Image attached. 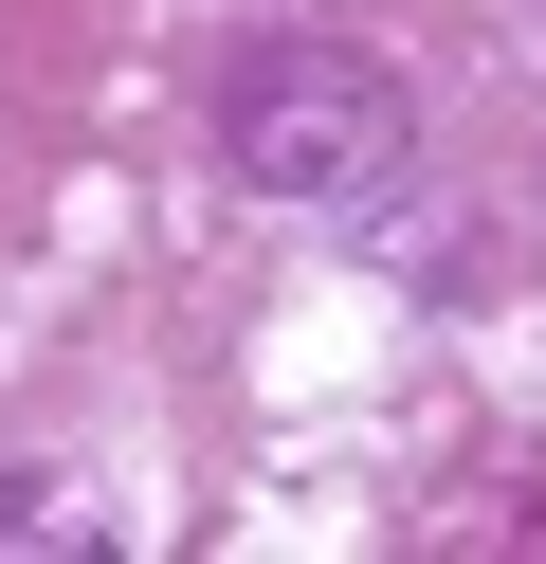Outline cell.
Wrapping results in <instances>:
<instances>
[{
	"instance_id": "obj_1",
	"label": "cell",
	"mask_w": 546,
	"mask_h": 564,
	"mask_svg": "<svg viewBox=\"0 0 546 564\" xmlns=\"http://www.w3.org/2000/svg\"><path fill=\"white\" fill-rule=\"evenodd\" d=\"M218 147H237L255 200H310V219H346V200L400 183V147H419V110H400L383 55L346 37H255L237 74H218Z\"/></svg>"
}]
</instances>
